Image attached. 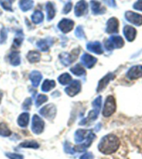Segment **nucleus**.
Wrapping results in <instances>:
<instances>
[{
    "label": "nucleus",
    "instance_id": "f257e3e1",
    "mask_svg": "<svg viewBox=\"0 0 142 159\" xmlns=\"http://www.w3.org/2000/svg\"><path fill=\"white\" fill-rule=\"evenodd\" d=\"M120 147V140L114 134H107L103 137L98 145V149L104 154H111L117 151Z\"/></svg>",
    "mask_w": 142,
    "mask_h": 159
},
{
    "label": "nucleus",
    "instance_id": "f03ea898",
    "mask_svg": "<svg viewBox=\"0 0 142 159\" xmlns=\"http://www.w3.org/2000/svg\"><path fill=\"white\" fill-rule=\"evenodd\" d=\"M124 45L123 38L120 36H112L105 42V47L107 51H111L115 48H121Z\"/></svg>",
    "mask_w": 142,
    "mask_h": 159
},
{
    "label": "nucleus",
    "instance_id": "7ed1b4c3",
    "mask_svg": "<svg viewBox=\"0 0 142 159\" xmlns=\"http://www.w3.org/2000/svg\"><path fill=\"white\" fill-rule=\"evenodd\" d=\"M116 111V100L113 96H108L105 102L102 114L105 117H109Z\"/></svg>",
    "mask_w": 142,
    "mask_h": 159
},
{
    "label": "nucleus",
    "instance_id": "20e7f679",
    "mask_svg": "<svg viewBox=\"0 0 142 159\" xmlns=\"http://www.w3.org/2000/svg\"><path fill=\"white\" fill-rule=\"evenodd\" d=\"M44 129V122L39 116L35 114L32 117V130L36 134H41Z\"/></svg>",
    "mask_w": 142,
    "mask_h": 159
},
{
    "label": "nucleus",
    "instance_id": "39448f33",
    "mask_svg": "<svg viewBox=\"0 0 142 159\" xmlns=\"http://www.w3.org/2000/svg\"><path fill=\"white\" fill-rule=\"evenodd\" d=\"M56 113H57V109H56L54 104L46 105L40 110V114L48 119H53L56 115Z\"/></svg>",
    "mask_w": 142,
    "mask_h": 159
},
{
    "label": "nucleus",
    "instance_id": "423d86ee",
    "mask_svg": "<svg viewBox=\"0 0 142 159\" xmlns=\"http://www.w3.org/2000/svg\"><path fill=\"white\" fill-rule=\"evenodd\" d=\"M81 82L79 80H73V81L70 84L69 86H67L65 89V91L69 96H75L81 90Z\"/></svg>",
    "mask_w": 142,
    "mask_h": 159
},
{
    "label": "nucleus",
    "instance_id": "0eeeda50",
    "mask_svg": "<svg viewBox=\"0 0 142 159\" xmlns=\"http://www.w3.org/2000/svg\"><path fill=\"white\" fill-rule=\"evenodd\" d=\"M127 78L130 80H136L142 76V66H134L130 68L126 74Z\"/></svg>",
    "mask_w": 142,
    "mask_h": 159
},
{
    "label": "nucleus",
    "instance_id": "6e6552de",
    "mask_svg": "<svg viewBox=\"0 0 142 159\" xmlns=\"http://www.w3.org/2000/svg\"><path fill=\"white\" fill-rule=\"evenodd\" d=\"M96 138V135H95L92 132H91L89 134V135L87 136V139L85 143H83L82 144H80V145H77V146H75L74 148V151L78 152H81L85 151L86 149L90 147V145L92 144V143L93 142L94 139Z\"/></svg>",
    "mask_w": 142,
    "mask_h": 159
},
{
    "label": "nucleus",
    "instance_id": "1a4fd4ad",
    "mask_svg": "<svg viewBox=\"0 0 142 159\" xmlns=\"http://www.w3.org/2000/svg\"><path fill=\"white\" fill-rule=\"evenodd\" d=\"M125 17L127 19V21H129L130 22H131L134 25H136V26L142 25V15L135 13L133 12H126L125 14Z\"/></svg>",
    "mask_w": 142,
    "mask_h": 159
},
{
    "label": "nucleus",
    "instance_id": "9d476101",
    "mask_svg": "<svg viewBox=\"0 0 142 159\" xmlns=\"http://www.w3.org/2000/svg\"><path fill=\"white\" fill-rule=\"evenodd\" d=\"M74 27V22L71 19H62L58 23V28L62 31L63 33H67L70 31H72Z\"/></svg>",
    "mask_w": 142,
    "mask_h": 159
},
{
    "label": "nucleus",
    "instance_id": "9b49d317",
    "mask_svg": "<svg viewBox=\"0 0 142 159\" xmlns=\"http://www.w3.org/2000/svg\"><path fill=\"white\" fill-rule=\"evenodd\" d=\"M119 29V22L116 17H111L108 20L107 24V32L112 34V33H117Z\"/></svg>",
    "mask_w": 142,
    "mask_h": 159
},
{
    "label": "nucleus",
    "instance_id": "f8f14e48",
    "mask_svg": "<svg viewBox=\"0 0 142 159\" xmlns=\"http://www.w3.org/2000/svg\"><path fill=\"white\" fill-rule=\"evenodd\" d=\"M87 2L85 0H81L77 2L75 7V15L77 17H81L87 12Z\"/></svg>",
    "mask_w": 142,
    "mask_h": 159
},
{
    "label": "nucleus",
    "instance_id": "ddd939ff",
    "mask_svg": "<svg viewBox=\"0 0 142 159\" xmlns=\"http://www.w3.org/2000/svg\"><path fill=\"white\" fill-rule=\"evenodd\" d=\"M77 54H69V53H67V52H63L62 54L60 55V60H61V62H62V64L64 65V66H69L70 64H72V62L74 61L75 58H77Z\"/></svg>",
    "mask_w": 142,
    "mask_h": 159
},
{
    "label": "nucleus",
    "instance_id": "4468645a",
    "mask_svg": "<svg viewBox=\"0 0 142 159\" xmlns=\"http://www.w3.org/2000/svg\"><path fill=\"white\" fill-rule=\"evenodd\" d=\"M113 78H114V74H112V73H109V74H107V75H105V76L100 80L99 83H98V86H97V91H102V90L107 86V84H109V82L111 81V80H113Z\"/></svg>",
    "mask_w": 142,
    "mask_h": 159
},
{
    "label": "nucleus",
    "instance_id": "2eb2a0df",
    "mask_svg": "<svg viewBox=\"0 0 142 159\" xmlns=\"http://www.w3.org/2000/svg\"><path fill=\"white\" fill-rule=\"evenodd\" d=\"M87 49L89 52H94L97 55H101L103 53V48H102V44L99 42H93L87 43Z\"/></svg>",
    "mask_w": 142,
    "mask_h": 159
},
{
    "label": "nucleus",
    "instance_id": "dca6fc26",
    "mask_svg": "<svg viewBox=\"0 0 142 159\" xmlns=\"http://www.w3.org/2000/svg\"><path fill=\"white\" fill-rule=\"evenodd\" d=\"M97 58H95L94 57H92L91 55L84 53L82 57V64L84 65L85 66H87V68H92L94 66V65L97 63Z\"/></svg>",
    "mask_w": 142,
    "mask_h": 159
},
{
    "label": "nucleus",
    "instance_id": "f3484780",
    "mask_svg": "<svg viewBox=\"0 0 142 159\" xmlns=\"http://www.w3.org/2000/svg\"><path fill=\"white\" fill-rule=\"evenodd\" d=\"M123 32H124L125 38L129 42L134 41V39L135 38V36H136V30H135V28H134L131 26H128V25L125 26L124 29H123Z\"/></svg>",
    "mask_w": 142,
    "mask_h": 159
},
{
    "label": "nucleus",
    "instance_id": "a211bd4d",
    "mask_svg": "<svg viewBox=\"0 0 142 159\" xmlns=\"http://www.w3.org/2000/svg\"><path fill=\"white\" fill-rule=\"evenodd\" d=\"M91 132H92L91 130H87V129H78V130H77V132L75 133V141H76V143H80L86 140Z\"/></svg>",
    "mask_w": 142,
    "mask_h": 159
},
{
    "label": "nucleus",
    "instance_id": "6ab92c4d",
    "mask_svg": "<svg viewBox=\"0 0 142 159\" xmlns=\"http://www.w3.org/2000/svg\"><path fill=\"white\" fill-rule=\"evenodd\" d=\"M91 7L94 14H103L106 12V8L101 4V2L96 0L91 1Z\"/></svg>",
    "mask_w": 142,
    "mask_h": 159
},
{
    "label": "nucleus",
    "instance_id": "aec40b11",
    "mask_svg": "<svg viewBox=\"0 0 142 159\" xmlns=\"http://www.w3.org/2000/svg\"><path fill=\"white\" fill-rule=\"evenodd\" d=\"M30 80H31V81L32 83V85L34 87H37L39 85L40 81H41V80L42 78V74L40 73L39 71H37V70H33L32 71V73L30 74Z\"/></svg>",
    "mask_w": 142,
    "mask_h": 159
},
{
    "label": "nucleus",
    "instance_id": "412c9836",
    "mask_svg": "<svg viewBox=\"0 0 142 159\" xmlns=\"http://www.w3.org/2000/svg\"><path fill=\"white\" fill-rule=\"evenodd\" d=\"M28 122H29V114L28 113H22L20 114V116L17 119V124L22 128L27 127Z\"/></svg>",
    "mask_w": 142,
    "mask_h": 159
},
{
    "label": "nucleus",
    "instance_id": "4be33fe9",
    "mask_svg": "<svg viewBox=\"0 0 142 159\" xmlns=\"http://www.w3.org/2000/svg\"><path fill=\"white\" fill-rule=\"evenodd\" d=\"M9 61L10 63H11L12 66H18V65L20 64V62H21L19 53L17 52H11L9 55Z\"/></svg>",
    "mask_w": 142,
    "mask_h": 159
},
{
    "label": "nucleus",
    "instance_id": "5701e85b",
    "mask_svg": "<svg viewBox=\"0 0 142 159\" xmlns=\"http://www.w3.org/2000/svg\"><path fill=\"white\" fill-rule=\"evenodd\" d=\"M33 6V1L32 0H21L19 2L20 8L23 12H27L30 10Z\"/></svg>",
    "mask_w": 142,
    "mask_h": 159
},
{
    "label": "nucleus",
    "instance_id": "b1692460",
    "mask_svg": "<svg viewBox=\"0 0 142 159\" xmlns=\"http://www.w3.org/2000/svg\"><path fill=\"white\" fill-rule=\"evenodd\" d=\"M70 70H71L72 73H73V74L77 75V76H82V75H86V70H85V69L79 64L76 65L75 66L72 67Z\"/></svg>",
    "mask_w": 142,
    "mask_h": 159
},
{
    "label": "nucleus",
    "instance_id": "393cba45",
    "mask_svg": "<svg viewBox=\"0 0 142 159\" xmlns=\"http://www.w3.org/2000/svg\"><path fill=\"white\" fill-rule=\"evenodd\" d=\"M51 45H52V42H49L48 40H40L39 42H37V47L42 52H47V50L49 49Z\"/></svg>",
    "mask_w": 142,
    "mask_h": 159
},
{
    "label": "nucleus",
    "instance_id": "a878e982",
    "mask_svg": "<svg viewBox=\"0 0 142 159\" xmlns=\"http://www.w3.org/2000/svg\"><path fill=\"white\" fill-rule=\"evenodd\" d=\"M27 58L31 63H36V62L39 61L40 54L37 52H35V51H30L28 52V54H27Z\"/></svg>",
    "mask_w": 142,
    "mask_h": 159
},
{
    "label": "nucleus",
    "instance_id": "bb28decb",
    "mask_svg": "<svg viewBox=\"0 0 142 159\" xmlns=\"http://www.w3.org/2000/svg\"><path fill=\"white\" fill-rule=\"evenodd\" d=\"M56 85L54 80H46L42 85V90L44 92H47L53 89Z\"/></svg>",
    "mask_w": 142,
    "mask_h": 159
},
{
    "label": "nucleus",
    "instance_id": "cd10ccee",
    "mask_svg": "<svg viewBox=\"0 0 142 159\" xmlns=\"http://www.w3.org/2000/svg\"><path fill=\"white\" fill-rule=\"evenodd\" d=\"M44 18L43 13L40 11H36V12L32 15V21L36 24L41 23L42 22V20Z\"/></svg>",
    "mask_w": 142,
    "mask_h": 159
},
{
    "label": "nucleus",
    "instance_id": "c85d7f7f",
    "mask_svg": "<svg viewBox=\"0 0 142 159\" xmlns=\"http://www.w3.org/2000/svg\"><path fill=\"white\" fill-rule=\"evenodd\" d=\"M58 81L60 84H63V85L69 84L70 82L72 81V76L68 73H64L58 77Z\"/></svg>",
    "mask_w": 142,
    "mask_h": 159
},
{
    "label": "nucleus",
    "instance_id": "c756f323",
    "mask_svg": "<svg viewBox=\"0 0 142 159\" xmlns=\"http://www.w3.org/2000/svg\"><path fill=\"white\" fill-rule=\"evenodd\" d=\"M47 7V19L52 20L55 17V13H56L54 7H53L52 2H47V7Z\"/></svg>",
    "mask_w": 142,
    "mask_h": 159
},
{
    "label": "nucleus",
    "instance_id": "7c9ffc66",
    "mask_svg": "<svg viewBox=\"0 0 142 159\" xmlns=\"http://www.w3.org/2000/svg\"><path fill=\"white\" fill-rule=\"evenodd\" d=\"M20 148H38L39 144L35 141H26L20 143Z\"/></svg>",
    "mask_w": 142,
    "mask_h": 159
},
{
    "label": "nucleus",
    "instance_id": "2f4dec72",
    "mask_svg": "<svg viewBox=\"0 0 142 159\" xmlns=\"http://www.w3.org/2000/svg\"><path fill=\"white\" fill-rule=\"evenodd\" d=\"M0 135L3 137H8L11 135V131L7 128V126L5 124L2 123L0 124Z\"/></svg>",
    "mask_w": 142,
    "mask_h": 159
},
{
    "label": "nucleus",
    "instance_id": "473e14b6",
    "mask_svg": "<svg viewBox=\"0 0 142 159\" xmlns=\"http://www.w3.org/2000/svg\"><path fill=\"white\" fill-rule=\"evenodd\" d=\"M0 3L6 10H12V0H0Z\"/></svg>",
    "mask_w": 142,
    "mask_h": 159
},
{
    "label": "nucleus",
    "instance_id": "72a5a7b5",
    "mask_svg": "<svg viewBox=\"0 0 142 159\" xmlns=\"http://www.w3.org/2000/svg\"><path fill=\"white\" fill-rule=\"evenodd\" d=\"M47 100V95H44V94H39L37 98V100H36V105L37 106H40L41 104H42L43 103Z\"/></svg>",
    "mask_w": 142,
    "mask_h": 159
},
{
    "label": "nucleus",
    "instance_id": "f704fd0d",
    "mask_svg": "<svg viewBox=\"0 0 142 159\" xmlns=\"http://www.w3.org/2000/svg\"><path fill=\"white\" fill-rule=\"evenodd\" d=\"M75 34L77 36L78 38L80 39H82V38H85V34H84V31L82 29V27L81 26L77 27V29H76V32H75Z\"/></svg>",
    "mask_w": 142,
    "mask_h": 159
},
{
    "label": "nucleus",
    "instance_id": "c9c22d12",
    "mask_svg": "<svg viewBox=\"0 0 142 159\" xmlns=\"http://www.w3.org/2000/svg\"><path fill=\"white\" fill-rule=\"evenodd\" d=\"M6 156L9 159H23V156L20 155L17 153H11V152H7L6 153Z\"/></svg>",
    "mask_w": 142,
    "mask_h": 159
},
{
    "label": "nucleus",
    "instance_id": "e433bc0d",
    "mask_svg": "<svg viewBox=\"0 0 142 159\" xmlns=\"http://www.w3.org/2000/svg\"><path fill=\"white\" fill-rule=\"evenodd\" d=\"M72 2H67V4L65 5L64 8H63V10H62V12H63L64 14H67V13L72 10Z\"/></svg>",
    "mask_w": 142,
    "mask_h": 159
},
{
    "label": "nucleus",
    "instance_id": "4c0bfd02",
    "mask_svg": "<svg viewBox=\"0 0 142 159\" xmlns=\"http://www.w3.org/2000/svg\"><path fill=\"white\" fill-rule=\"evenodd\" d=\"M65 151L67 152V153H74V148H72V147L70 145V143H65Z\"/></svg>",
    "mask_w": 142,
    "mask_h": 159
},
{
    "label": "nucleus",
    "instance_id": "58836bf2",
    "mask_svg": "<svg viewBox=\"0 0 142 159\" xmlns=\"http://www.w3.org/2000/svg\"><path fill=\"white\" fill-rule=\"evenodd\" d=\"M80 159H94V156H93V154L92 152H86L82 155Z\"/></svg>",
    "mask_w": 142,
    "mask_h": 159
},
{
    "label": "nucleus",
    "instance_id": "ea45409f",
    "mask_svg": "<svg viewBox=\"0 0 142 159\" xmlns=\"http://www.w3.org/2000/svg\"><path fill=\"white\" fill-rule=\"evenodd\" d=\"M134 8L139 11H142V0H138L134 4Z\"/></svg>",
    "mask_w": 142,
    "mask_h": 159
},
{
    "label": "nucleus",
    "instance_id": "a19ab883",
    "mask_svg": "<svg viewBox=\"0 0 142 159\" xmlns=\"http://www.w3.org/2000/svg\"><path fill=\"white\" fill-rule=\"evenodd\" d=\"M103 1H104L108 6H110V7H114L116 6V3L115 2V0H103Z\"/></svg>",
    "mask_w": 142,
    "mask_h": 159
},
{
    "label": "nucleus",
    "instance_id": "79ce46f5",
    "mask_svg": "<svg viewBox=\"0 0 142 159\" xmlns=\"http://www.w3.org/2000/svg\"><path fill=\"white\" fill-rule=\"evenodd\" d=\"M31 104H32V100L31 99H26V101L24 102V104H23V109H29V107L31 106Z\"/></svg>",
    "mask_w": 142,
    "mask_h": 159
},
{
    "label": "nucleus",
    "instance_id": "37998d69",
    "mask_svg": "<svg viewBox=\"0 0 142 159\" xmlns=\"http://www.w3.org/2000/svg\"><path fill=\"white\" fill-rule=\"evenodd\" d=\"M22 37H21V38H15L14 42H13V44H14L16 47H19L20 45H21V43H22Z\"/></svg>",
    "mask_w": 142,
    "mask_h": 159
}]
</instances>
